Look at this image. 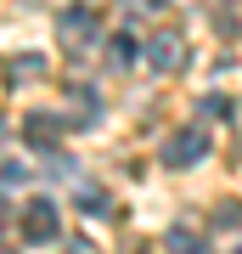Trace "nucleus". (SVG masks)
Returning <instances> with one entry per match:
<instances>
[{"label": "nucleus", "mask_w": 242, "mask_h": 254, "mask_svg": "<svg viewBox=\"0 0 242 254\" xmlns=\"http://www.w3.org/2000/svg\"><path fill=\"white\" fill-rule=\"evenodd\" d=\"M11 68H17V79H34V73H40V57H17Z\"/></svg>", "instance_id": "9"}, {"label": "nucleus", "mask_w": 242, "mask_h": 254, "mask_svg": "<svg viewBox=\"0 0 242 254\" xmlns=\"http://www.w3.org/2000/svg\"><path fill=\"white\" fill-rule=\"evenodd\" d=\"M203 108H208V113H214V119H231V102H225V96H208V102H203Z\"/></svg>", "instance_id": "10"}, {"label": "nucleus", "mask_w": 242, "mask_h": 254, "mask_svg": "<svg viewBox=\"0 0 242 254\" xmlns=\"http://www.w3.org/2000/svg\"><path fill=\"white\" fill-rule=\"evenodd\" d=\"M23 237H28V243H51V237H56V203L51 198L23 203Z\"/></svg>", "instance_id": "4"}, {"label": "nucleus", "mask_w": 242, "mask_h": 254, "mask_svg": "<svg viewBox=\"0 0 242 254\" xmlns=\"http://www.w3.org/2000/svg\"><path fill=\"white\" fill-rule=\"evenodd\" d=\"M169 254H208V249H203L197 232H180V226H175V232H169Z\"/></svg>", "instance_id": "7"}, {"label": "nucleus", "mask_w": 242, "mask_h": 254, "mask_svg": "<svg viewBox=\"0 0 242 254\" xmlns=\"http://www.w3.org/2000/svg\"><path fill=\"white\" fill-rule=\"evenodd\" d=\"M107 63H113V68H130V63H135V40H130V34H113V40H107Z\"/></svg>", "instance_id": "6"}, {"label": "nucleus", "mask_w": 242, "mask_h": 254, "mask_svg": "<svg viewBox=\"0 0 242 254\" xmlns=\"http://www.w3.org/2000/svg\"><path fill=\"white\" fill-rule=\"evenodd\" d=\"M158 6H169V0H124V11H158Z\"/></svg>", "instance_id": "11"}, {"label": "nucleus", "mask_w": 242, "mask_h": 254, "mask_svg": "<svg viewBox=\"0 0 242 254\" xmlns=\"http://www.w3.org/2000/svg\"><path fill=\"white\" fill-rule=\"evenodd\" d=\"M62 130H68V119H56V113H28L23 119V136H28V147H56L62 141Z\"/></svg>", "instance_id": "5"}, {"label": "nucleus", "mask_w": 242, "mask_h": 254, "mask_svg": "<svg viewBox=\"0 0 242 254\" xmlns=\"http://www.w3.org/2000/svg\"><path fill=\"white\" fill-rule=\"evenodd\" d=\"M79 209H85V215H107L113 203H107V192H85V203H79Z\"/></svg>", "instance_id": "8"}, {"label": "nucleus", "mask_w": 242, "mask_h": 254, "mask_svg": "<svg viewBox=\"0 0 242 254\" xmlns=\"http://www.w3.org/2000/svg\"><path fill=\"white\" fill-rule=\"evenodd\" d=\"M231 254H242V249H231Z\"/></svg>", "instance_id": "14"}, {"label": "nucleus", "mask_w": 242, "mask_h": 254, "mask_svg": "<svg viewBox=\"0 0 242 254\" xmlns=\"http://www.w3.org/2000/svg\"><path fill=\"white\" fill-rule=\"evenodd\" d=\"M0 141H6V119H0Z\"/></svg>", "instance_id": "13"}, {"label": "nucleus", "mask_w": 242, "mask_h": 254, "mask_svg": "<svg viewBox=\"0 0 242 254\" xmlns=\"http://www.w3.org/2000/svg\"><path fill=\"white\" fill-rule=\"evenodd\" d=\"M141 51H146V63H152L158 73H175V68H186V57H192V46H186V34H180V28H152Z\"/></svg>", "instance_id": "1"}, {"label": "nucleus", "mask_w": 242, "mask_h": 254, "mask_svg": "<svg viewBox=\"0 0 242 254\" xmlns=\"http://www.w3.org/2000/svg\"><path fill=\"white\" fill-rule=\"evenodd\" d=\"M208 153V130L192 125V130H175L169 141H163V164H175V170H192V164H203Z\"/></svg>", "instance_id": "3"}, {"label": "nucleus", "mask_w": 242, "mask_h": 254, "mask_svg": "<svg viewBox=\"0 0 242 254\" xmlns=\"http://www.w3.org/2000/svg\"><path fill=\"white\" fill-rule=\"evenodd\" d=\"M56 40H62V51H90L96 46V11L90 6H68L62 23H56Z\"/></svg>", "instance_id": "2"}, {"label": "nucleus", "mask_w": 242, "mask_h": 254, "mask_svg": "<svg viewBox=\"0 0 242 254\" xmlns=\"http://www.w3.org/2000/svg\"><path fill=\"white\" fill-rule=\"evenodd\" d=\"M6 220H11V209H6V192H0V237H6Z\"/></svg>", "instance_id": "12"}]
</instances>
